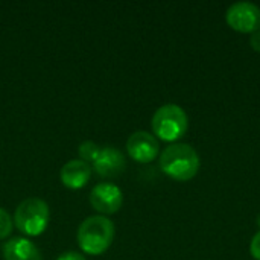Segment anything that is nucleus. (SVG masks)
<instances>
[{"instance_id":"f257e3e1","label":"nucleus","mask_w":260,"mask_h":260,"mask_svg":"<svg viewBox=\"0 0 260 260\" xmlns=\"http://www.w3.org/2000/svg\"><path fill=\"white\" fill-rule=\"evenodd\" d=\"M200 155L187 143H172L160 154V169L175 181H189L200 171Z\"/></svg>"},{"instance_id":"f03ea898","label":"nucleus","mask_w":260,"mask_h":260,"mask_svg":"<svg viewBox=\"0 0 260 260\" xmlns=\"http://www.w3.org/2000/svg\"><path fill=\"white\" fill-rule=\"evenodd\" d=\"M114 239V224L111 219L94 215L84 219L78 229V244L85 254L99 256L105 253Z\"/></svg>"},{"instance_id":"7ed1b4c3","label":"nucleus","mask_w":260,"mask_h":260,"mask_svg":"<svg viewBox=\"0 0 260 260\" xmlns=\"http://www.w3.org/2000/svg\"><path fill=\"white\" fill-rule=\"evenodd\" d=\"M152 131L163 142H177L181 139L187 128L189 119L186 111L175 104L161 105L152 116Z\"/></svg>"},{"instance_id":"20e7f679","label":"nucleus","mask_w":260,"mask_h":260,"mask_svg":"<svg viewBox=\"0 0 260 260\" xmlns=\"http://www.w3.org/2000/svg\"><path fill=\"white\" fill-rule=\"evenodd\" d=\"M49 206L41 198H27L18 204L14 213L17 229L27 236H40L49 225Z\"/></svg>"},{"instance_id":"39448f33","label":"nucleus","mask_w":260,"mask_h":260,"mask_svg":"<svg viewBox=\"0 0 260 260\" xmlns=\"http://www.w3.org/2000/svg\"><path fill=\"white\" fill-rule=\"evenodd\" d=\"M225 20L232 29L253 34L260 29V8L250 2H236L227 9Z\"/></svg>"},{"instance_id":"423d86ee","label":"nucleus","mask_w":260,"mask_h":260,"mask_svg":"<svg viewBox=\"0 0 260 260\" xmlns=\"http://www.w3.org/2000/svg\"><path fill=\"white\" fill-rule=\"evenodd\" d=\"M122 203H123V193L113 183H99L90 192L91 207L102 215H113L119 212Z\"/></svg>"},{"instance_id":"0eeeda50","label":"nucleus","mask_w":260,"mask_h":260,"mask_svg":"<svg viewBox=\"0 0 260 260\" xmlns=\"http://www.w3.org/2000/svg\"><path fill=\"white\" fill-rule=\"evenodd\" d=\"M126 151L133 160L139 163H151L157 158L160 145L154 134L148 131H136L126 140Z\"/></svg>"},{"instance_id":"6e6552de","label":"nucleus","mask_w":260,"mask_h":260,"mask_svg":"<svg viewBox=\"0 0 260 260\" xmlns=\"http://www.w3.org/2000/svg\"><path fill=\"white\" fill-rule=\"evenodd\" d=\"M126 161L123 154L114 146L99 148L96 158L91 161V171H94L102 178H114L123 174Z\"/></svg>"},{"instance_id":"1a4fd4ad","label":"nucleus","mask_w":260,"mask_h":260,"mask_svg":"<svg viewBox=\"0 0 260 260\" xmlns=\"http://www.w3.org/2000/svg\"><path fill=\"white\" fill-rule=\"evenodd\" d=\"M91 177V165L82 160H70L67 161L59 172L61 183L69 189H81L84 187Z\"/></svg>"},{"instance_id":"9d476101","label":"nucleus","mask_w":260,"mask_h":260,"mask_svg":"<svg viewBox=\"0 0 260 260\" xmlns=\"http://www.w3.org/2000/svg\"><path fill=\"white\" fill-rule=\"evenodd\" d=\"M5 260H43L40 250L26 238H12L2 247Z\"/></svg>"},{"instance_id":"9b49d317","label":"nucleus","mask_w":260,"mask_h":260,"mask_svg":"<svg viewBox=\"0 0 260 260\" xmlns=\"http://www.w3.org/2000/svg\"><path fill=\"white\" fill-rule=\"evenodd\" d=\"M78 152H79L81 160H82V161H87V163L90 165V163L96 158V155H98V152H99V146H98V143H94L93 140H85V142H82V143L79 145Z\"/></svg>"},{"instance_id":"f8f14e48","label":"nucleus","mask_w":260,"mask_h":260,"mask_svg":"<svg viewBox=\"0 0 260 260\" xmlns=\"http://www.w3.org/2000/svg\"><path fill=\"white\" fill-rule=\"evenodd\" d=\"M12 232V218L11 215L0 207V239H5Z\"/></svg>"},{"instance_id":"ddd939ff","label":"nucleus","mask_w":260,"mask_h":260,"mask_svg":"<svg viewBox=\"0 0 260 260\" xmlns=\"http://www.w3.org/2000/svg\"><path fill=\"white\" fill-rule=\"evenodd\" d=\"M250 251H251V256L256 260H260V230L254 235L251 244H250Z\"/></svg>"},{"instance_id":"4468645a","label":"nucleus","mask_w":260,"mask_h":260,"mask_svg":"<svg viewBox=\"0 0 260 260\" xmlns=\"http://www.w3.org/2000/svg\"><path fill=\"white\" fill-rule=\"evenodd\" d=\"M56 260H85V257L81 253H76V251H66V253L59 254Z\"/></svg>"},{"instance_id":"2eb2a0df","label":"nucleus","mask_w":260,"mask_h":260,"mask_svg":"<svg viewBox=\"0 0 260 260\" xmlns=\"http://www.w3.org/2000/svg\"><path fill=\"white\" fill-rule=\"evenodd\" d=\"M250 44H251V47H253L256 52H260V29L259 30H256V32H253V35H251V38H250Z\"/></svg>"},{"instance_id":"dca6fc26","label":"nucleus","mask_w":260,"mask_h":260,"mask_svg":"<svg viewBox=\"0 0 260 260\" xmlns=\"http://www.w3.org/2000/svg\"><path fill=\"white\" fill-rule=\"evenodd\" d=\"M257 225H259V227H260V215H259V216H257Z\"/></svg>"}]
</instances>
